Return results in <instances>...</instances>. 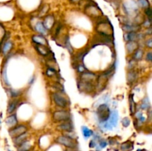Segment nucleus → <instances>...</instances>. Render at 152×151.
Listing matches in <instances>:
<instances>
[{"label": "nucleus", "instance_id": "obj_1", "mask_svg": "<svg viewBox=\"0 0 152 151\" xmlns=\"http://www.w3.org/2000/svg\"><path fill=\"white\" fill-rule=\"evenodd\" d=\"M96 33L99 34L101 36L107 37H111L112 38L113 33H114V30L111 24L109 21H102L99 22L96 27Z\"/></svg>", "mask_w": 152, "mask_h": 151}, {"label": "nucleus", "instance_id": "obj_2", "mask_svg": "<svg viewBox=\"0 0 152 151\" xmlns=\"http://www.w3.org/2000/svg\"><path fill=\"white\" fill-rule=\"evenodd\" d=\"M56 142L59 144L69 149H77L78 147V142H77V140L74 138L66 135L58 136L56 139Z\"/></svg>", "mask_w": 152, "mask_h": 151}, {"label": "nucleus", "instance_id": "obj_3", "mask_svg": "<svg viewBox=\"0 0 152 151\" xmlns=\"http://www.w3.org/2000/svg\"><path fill=\"white\" fill-rule=\"evenodd\" d=\"M111 109L107 103L101 104L96 109V115L100 123L108 121L111 115Z\"/></svg>", "mask_w": 152, "mask_h": 151}, {"label": "nucleus", "instance_id": "obj_4", "mask_svg": "<svg viewBox=\"0 0 152 151\" xmlns=\"http://www.w3.org/2000/svg\"><path fill=\"white\" fill-rule=\"evenodd\" d=\"M118 119H119V113L118 111L114 110L111 112V115H110L108 121H105V122H102V127L105 130H111L113 128L116 127L118 124Z\"/></svg>", "mask_w": 152, "mask_h": 151}, {"label": "nucleus", "instance_id": "obj_5", "mask_svg": "<svg viewBox=\"0 0 152 151\" xmlns=\"http://www.w3.org/2000/svg\"><path fill=\"white\" fill-rule=\"evenodd\" d=\"M52 118L55 122L60 123L62 121L71 120V114L66 110H58L53 113Z\"/></svg>", "mask_w": 152, "mask_h": 151}, {"label": "nucleus", "instance_id": "obj_6", "mask_svg": "<svg viewBox=\"0 0 152 151\" xmlns=\"http://www.w3.org/2000/svg\"><path fill=\"white\" fill-rule=\"evenodd\" d=\"M62 93H59V92H56L52 94V99L53 102H54L55 105L57 107L60 108H66L68 105V101Z\"/></svg>", "mask_w": 152, "mask_h": 151}, {"label": "nucleus", "instance_id": "obj_7", "mask_svg": "<svg viewBox=\"0 0 152 151\" xmlns=\"http://www.w3.org/2000/svg\"><path fill=\"white\" fill-rule=\"evenodd\" d=\"M26 132H28V127L25 124H16V126L11 127L8 130L9 135L12 139L17 137V136H20V135L23 134Z\"/></svg>", "mask_w": 152, "mask_h": 151}, {"label": "nucleus", "instance_id": "obj_8", "mask_svg": "<svg viewBox=\"0 0 152 151\" xmlns=\"http://www.w3.org/2000/svg\"><path fill=\"white\" fill-rule=\"evenodd\" d=\"M77 86L80 92H83L85 93H92L96 90L95 89V84L90 82H86V81L79 80L77 82Z\"/></svg>", "mask_w": 152, "mask_h": 151}, {"label": "nucleus", "instance_id": "obj_9", "mask_svg": "<svg viewBox=\"0 0 152 151\" xmlns=\"http://www.w3.org/2000/svg\"><path fill=\"white\" fill-rule=\"evenodd\" d=\"M97 77L98 76L96 73H94L90 72V71H86V72L83 73H80V80L96 84Z\"/></svg>", "mask_w": 152, "mask_h": 151}, {"label": "nucleus", "instance_id": "obj_10", "mask_svg": "<svg viewBox=\"0 0 152 151\" xmlns=\"http://www.w3.org/2000/svg\"><path fill=\"white\" fill-rule=\"evenodd\" d=\"M108 79L109 78L105 74L98 76L97 80H96V84H95V89L98 91H102L107 86Z\"/></svg>", "mask_w": 152, "mask_h": 151}, {"label": "nucleus", "instance_id": "obj_11", "mask_svg": "<svg viewBox=\"0 0 152 151\" xmlns=\"http://www.w3.org/2000/svg\"><path fill=\"white\" fill-rule=\"evenodd\" d=\"M145 37V35L143 33H137L136 32H129L126 33L123 36V38L126 42L128 41H137L138 40L143 39Z\"/></svg>", "mask_w": 152, "mask_h": 151}, {"label": "nucleus", "instance_id": "obj_12", "mask_svg": "<svg viewBox=\"0 0 152 151\" xmlns=\"http://www.w3.org/2000/svg\"><path fill=\"white\" fill-rule=\"evenodd\" d=\"M57 130H60L62 132H66V133H72L74 131V126L72 121L71 120L62 121L59 123V125L57 126Z\"/></svg>", "mask_w": 152, "mask_h": 151}, {"label": "nucleus", "instance_id": "obj_13", "mask_svg": "<svg viewBox=\"0 0 152 151\" xmlns=\"http://www.w3.org/2000/svg\"><path fill=\"white\" fill-rule=\"evenodd\" d=\"M86 13L91 17H99L101 13L99 7L94 4H90L86 7Z\"/></svg>", "mask_w": 152, "mask_h": 151}, {"label": "nucleus", "instance_id": "obj_14", "mask_svg": "<svg viewBox=\"0 0 152 151\" xmlns=\"http://www.w3.org/2000/svg\"><path fill=\"white\" fill-rule=\"evenodd\" d=\"M123 9H124V11L126 14L131 15L132 13H134L135 11H137L138 7L137 4H135L133 1H131L123 4Z\"/></svg>", "mask_w": 152, "mask_h": 151}, {"label": "nucleus", "instance_id": "obj_15", "mask_svg": "<svg viewBox=\"0 0 152 151\" xmlns=\"http://www.w3.org/2000/svg\"><path fill=\"white\" fill-rule=\"evenodd\" d=\"M42 24L47 30L49 31L50 29H52L55 24V19L54 17H53V16H52V15H48V16H45Z\"/></svg>", "mask_w": 152, "mask_h": 151}, {"label": "nucleus", "instance_id": "obj_16", "mask_svg": "<svg viewBox=\"0 0 152 151\" xmlns=\"http://www.w3.org/2000/svg\"><path fill=\"white\" fill-rule=\"evenodd\" d=\"M33 42L35 43L36 44H39V45H48L47 39L44 36L41 34H37V35H34L31 38Z\"/></svg>", "mask_w": 152, "mask_h": 151}, {"label": "nucleus", "instance_id": "obj_17", "mask_svg": "<svg viewBox=\"0 0 152 151\" xmlns=\"http://www.w3.org/2000/svg\"><path fill=\"white\" fill-rule=\"evenodd\" d=\"M35 49L37 53L42 56H48L51 53L50 49L46 45H39V44H36Z\"/></svg>", "mask_w": 152, "mask_h": 151}, {"label": "nucleus", "instance_id": "obj_18", "mask_svg": "<svg viewBox=\"0 0 152 151\" xmlns=\"http://www.w3.org/2000/svg\"><path fill=\"white\" fill-rule=\"evenodd\" d=\"M122 30H123L124 32L126 33H129V32H136L137 33L138 31L140 30L141 26L140 25H132V24H128V25H123L121 26Z\"/></svg>", "mask_w": 152, "mask_h": 151}, {"label": "nucleus", "instance_id": "obj_19", "mask_svg": "<svg viewBox=\"0 0 152 151\" xmlns=\"http://www.w3.org/2000/svg\"><path fill=\"white\" fill-rule=\"evenodd\" d=\"M139 47V43L137 41H128L126 44V50L129 54H132L136 50H137Z\"/></svg>", "mask_w": 152, "mask_h": 151}, {"label": "nucleus", "instance_id": "obj_20", "mask_svg": "<svg viewBox=\"0 0 152 151\" xmlns=\"http://www.w3.org/2000/svg\"><path fill=\"white\" fill-rule=\"evenodd\" d=\"M138 78V73L137 71L135 70H129L127 73V76H126V79L129 84H133L137 81Z\"/></svg>", "mask_w": 152, "mask_h": 151}, {"label": "nucleus", "instance_id": "obj_21", "mask_svg": "<svg viewBox=\"0 0 152 151\" xmlns=\"http://www.w3.org/2000/svg\"><path fill=\"white\" fill-rule=\"evenodd\" d=\"M5 123L7 124V126H8L10 128L13 127L14 126H16L18 123L17 117H16V114H10L9 116H7V118H6Z\"/></svg>", "mask_w": 152, "mask_h": 151}, {"label": "nucleus", "instance_id": "obj_22", "mask_svg": "<svg viewBox=\"0 0 152 151\" xmlns=\"http://www.w3.org/2000/svg\"><path fill=\"white\" fill-rule=\"evenodd\" d=\"M28 132L23 133V134L20 135V136H17V137H15L13 139V142L14 144V145L16 147H18L19 144H21L22 143H23L24 142H25L26 140H28Z\"/></svg>", "mask_w": 152, "mask_h": 151}, {"label": "nucleus", "instance_id": "obj_23", "mask_svg": "<svg viewBox=\"0 0 152 151\" xmlns=\"http://www.w3.org/2000/svg\"><path fill=\"white\" fill-rule=\"evenodd\" d=\"M134 142L131 140H128L120 144V150L121 151H132V150H134Z\"/></svg>", "mask_w": 152, "mask_h": 151}, {"label": "nucleus", "instance_id": "obj_24", "mask_svg": "<svg viewBox=\"0 0 152 151\" xmlns=\"http://www.w3.org/2000/svg\"><path fill=\"white\" fill-rule=\"evenodd\" d=\"M16 147H17V151H31L33 146L30 141L26 140Z\"/></svg>", "mask_w": 152, "mask_h": 151}, {"label": "nucleus", "instance_id": "obj_25", "mask_svg": "<svg viewBox=\"0 0 152 151\" xmlns=\"http://www.w3.org/2000/svg\"><path fill=\"white\" fill-rule=\"evenodd\" d=\"M34 30L41 35H47L48 33V30L45 29L42 22H37L36 23L35 26H34Z\"/></svg>", "mask_w": 152, "mask_h": 151}, {"label": "nucleus", "instance_id": "obj_26", "mask_svg": "<svg viewBox=\"0 0 152 151\" xmlns=\"http://www.w3.org/2000/svg\"><path fill=\"white\" fill-rule=\"evenodd\" d=\"M129 108H130V112L132 115L136 113L137 111V105L136 102H134V94H130L129 96Z\"/></svg>", "mask_w": 152, "mask_h": 151}, {"label": "nucleus", "instance_id": "obj_27", "mask_svg": "<svg viewBox=\"0 0 152 151\" xmlns=\"http://www.w3.org/2000/svg\"><path fill=\"white\" fill-rule=\"evenodd\" d=\"M132 59L135 60L136 62L138 61H141L144 56V50L142 49L138 48L137 50H135L133 53H132Z\"/></svg>", "mask_w": 152, "mask_h": 151}, {"label": "nucleus", "instance_id": "obj_28", "mask_svg": "<svg viewBox=\"0 0 152 151\" xmlns=\"http://www.w3.org/2000/svg\"><path fill=\"white\" fill-rule=\"evenodd\" d=\"M13 44L11 41H7L4 43V44L2 45V47H1V51H2V53L4 55H7L9 52L11 50V49L13 48Z\"/></svg>", "mask_w": 152, "mask_h": 151}, {"label": "nucleus", "instance_id": "obj_29", "mask_svg": "<svg viewBox=\"0 0 152 151\" xmlns=\"http://www.w3.org/2000/svg\"><path fill=\"white\" fill-rule=\"evenodd\" d=\"M140 107L142 110H148L151 107V104H150V101L148 97H145L141 102Z\"/></svg>", "mask_w": 152, "mask_h": 151}, {"label": "nucleus", "instance_id": "obj_30", "mask_svg": "<svg viewBox=\"0 0 152 151\" xmlns=\"http://www.w3.org/2000/svg\"><path fill=\"white\" fill-rule=\"evenodd\" d=\"M18 106V102L16 100H13L9 103L7 108V113L8 114H12L16 110Z\"/></svg>", "mask_w": 152, "mask_h": 151}, {"label": "nucleus", "instance_id": "obj_31", "mask_svg": "<svg viewBox=\"0 0 152 151\" xmlns=\"http://www.w3.org/2000/svg\"><path fill=\"white\" fill-rule=\"evenodd\" d=\"M134 115H135V117H136V119L137 120V121L140 123H140L141 124H143V123H145V121H146L147 117H145V115H143V113H142V112H141L140 110L136 111Z\"/></svg>", "mask_w": 152, "mask_h": 151}, {"label": "nucleus", "instance_id": "obj_32", "mask_svg": "<svg viewBox=\"0 0 152 151\" xmlns=\"http://www.w3.org/2000/svg\"><path fill=\"white\" fill-rule=\"evenodd\" d=\"M82 131H83V136H84V138L86 139H88V138H90L91 136H93L94 134L93 130L89 129L88 127H86V126H83V127H82Z\"/></svg>", "mask_w": 152, "mask_h": 151}, {"label": "nucleus", "instance_id": "obj_33", "mask_svg": "<svg viewBox=\"0 0 152 151\" xmlns=\"http://www.w3.org/2000/svg\"><path fill=\"white\" fill-rule=\"evenodd\" d=\"M45 75L47 76L49 78H52V77H54L57 75V70H56L55 69L51 68H48V67L47 70L45 71Z\"/></svg>", "mask_w": 152, "mask_h": 151}, {"label": "nucleus", "instance_id": "obj_34", "mask_svg": "<svg viewBox=\"0 0 152 151\" xmlns=\"http://www.w3.org/2000/svg\"><path fill=\"white\" fill-rule=\"evenodd\" d=\"M138 5L142 8H148L150 7V3L148 0H138Z\"/></svg>", "mask_w": 152, "mask_h": 151}, {"label": "nucleus", "instance_id": "obj_35", "mask_svg": "<svg viewBox=\"0 0 152 151\" xmlns=\"http://www.w3.org/2000/svg\"><path fill=\"white\" fill-rule=\"evenodd\" d=\"M53 88L55 89V90H56V91L59 92V93H64V87L63 85H62V84H60L59 82H58V81H56V82H55L54 84H53Z\"/></svg>", "mask_w": 152, "mask_h": 151}, {"label": "nucleus", "instance_id": "obj_36", "mask_svg": "<svg viewBox=\"0 0 152 151\" xmlns=\"http://www.w3.org/2000/svg\"><path fill=\"white\" fill-rule=\"evenodd\" d=\"M88 53V51H84V52H80V53H79L76 56V58H75V61L76 62H82V61L84 59V57L86 56V55L87 54V53Z\"/></svg>", "mask_w": 152, "mask_h": 151}, {"label": "nucleus", "instance_id": "obj_37", "mask_svg": "<svg viewBox=\"0 0 152 151\" xmlns=\"http://www.w3.org/2000/svg\"><path fill=\"white\" fill-rule=\"evenodd\" d=\"M76 64H77L75 67L76 70H77V71L79 73H83L86 72V68H85L83 64L82 63H76Z\"/></svg>", "mask_w": 152, "mask_h": 151}, {"label": "nucleus", "instance_id": "obj_38", "mask_svg": "<svg viewBox=\"0 0 152 151\" xmlns=\"http://www.w3.org/2000/svg\"><path fill=\"white\" fill-rule=\"evenodd\" d=\"M108 145V142H107L106 140L105 139H100L99 141H98L97 147H99V149H103V148H105Z\"/></svg>", "mask_w": 152, "mask_h": 151}, {"label": "nucleus", "instance_id": "obj_39", "mask_svg": "<svg viewBox=\"0 0 152 151\" xmlns=\"http://www.w3.org/2000/svg\"><path fill=\"white\" fill-rule=\"evenodd\" d=\"M121 123H122V125H123L124 127H129V125H130L131 124L130 118H129V117H125V118H123V119H122Z\"/></svg>", "mask_w": 152, "mask_h": 151}, {"label": "nucleus", "instance_id": "obj_40", "mask_svg": "<svg viewBox=\"0 0 152 151\" xmlns=\"http://www.w3.org/2000/svg\"><path fill=\"white\" fill-rule=\"evenodd\" d=\"M5 35H6V33H5V30H4V28H3L2 25L0 24V41H1V42H2L3 40L4 39Z\"/></svg>", "mask_w": 152, "mask_h": 151}, {"label": "nucleus", "instance_id": "obj_41", "mask_svg": "<svg viewBox=\"0 0 152 151\" xmlns=\"http://www.w3.org/2000/svg\"><path fill=\"white\" fill-rule=\"evenodd\" d=\"M136 61L134 60L133 59H131L130 61L128 63V68H129V70H134L135 65H136Z\"/></svg>", "mask_w": 152, "mask_h": 151}, {"label": "nucleus", "instance_id": "obj_42", "mask_svg": "<svg viewBox=\"0 0 152 151\" xmlns=\"http://www.w3.org/2000/svg\"><path fill=\"white\" fill-rule=\"evenodd\" d=\"M2 80L3 82H4V84H7L8 85V80H7V75H6V68L4 67V68H3V71H2Z\"/></svg>", "mask_w": 152, "mask_h": 151}, {"label": "nucleus", "instance_id": "obj_43", "mask_svg": "<svg viewBox=\"0 0 152 151\" xmlns=\"http://www.w3.org/2000/svg\"><path fill=\"white\" fill-rule=\"evenodd\" d=\"M151 19H145L144 20V22H142V25H143V26L145 27V28H151Z\"/></svg>", "mask_w": 152, "mask_h": 151}, {"label": "nucleus", "instance_id": "obj_44", "mask_svg": "<svg viewBox=\"0 0 152 151\" xmlns=\"http://www.w3.org/2000/svg\"><path fill=\"white\" fill-rule=\"evenodd\" d=\"M145 15H146L147 19H151V13H152L151 7H148V8H145Z\"/></svg>", "mask_w": 152, "mask_h": 151}, {"label": "nucleus", "instance_id": "obj_45", "mask_svg": "<svg viewBox=\"0 0 152 151\" xmlns=\"http://www.w3.org/2000/svg\"><path fill=\"white\" fill-rule=\"evenodd\" d=\"M145 47H148V49H151L152 48V38H148V39L145 40Z\"/></svg>", "mask_w": 152, "mask_h": 151}, {"label": "nucleus", "instance_id": "obj_46", "mask_svg": "<svg viewBox=\"0 0 152 151\" xmlns=\"http://www.w3.org/2000/svg\"><path fill=\"white\" fill-rule=\"evenodd\" d=\"M20 94H21L20 92L17 91V90H10V95L12 96V97H17V96H19Z\"/></svg>", "mask_w": 152, "mask_h": 151}, {"label": "nucleus", "instance_id": "obj_47", "mask_svg": "<svg viewBox=\"0 0 152 151\" xmlns=\"http://www.w3.org/2000/svg\"><path fill=\"white\" fill-rule=\"evenodd\" d=\"M48 9H49L48 6L45 5L44 7H42V10H40V13H39L40 16H43V15L45 14V13L48 11Z\"/></svg>", "mask_w": 152, "mask_h": 151}, {"label": "nucleus", "instance_id": "obj_48", "mask_svg": "<svg viewBox=\"0 0 152 151\" xmlns=\"http://www.w3.org/2000/svg\"><path fill=\"white\" fill-rule=\"evenodd\" d=\"M145 60L148 62H152V52L148 51L145 55Z\"/></svg>", "mask_w": 152, "mask_h": 151}, {"label": "nucleus", "instance_id": "obj_49", "mask_svg": "<svg viewBox=\"0 0 152 151\" xmlns=\"http://www.w3.org/2000/svg\"><path fill=\"white\" fill-rule=\"evenodd\" d=\"M96 146H97V142H96V141L94 140V139H92L90 142V143H89L90 148H95L96 147Z\"/></svg>", "mask_w": 152, "mask_h": 151}, {"label": "nucleus", "instance_id": "obj_50", "mask_svg": "<svg viewBox=\"0 0 152 151\" xmlns=\"http://www.w3.org/2000/svg\"><path fill=\"white\" fill-rule=\"evenodd\" d=\"M151 28H146V30H145V35L146 36L147 35H151Z\"/></svg>", "mask_w": 152, "mask_h": 151}, {"label": "nucleus", "instance_id": "obj_51", "mask_svg": "<svg viewBox=\"0 0 152 151\" xmlns=\"http://www.w3.org/2000/svg\"><path fill=\"white\" fill-rule=\"evenodd\" d=\"M65 151H80L77 149H69V148H67Z\"/></svg>", "mask_w": 152, "mask_h": 151}, {"label": "nucleus", "instance_id": "obj_52", "mask_svg": "<svg viewBox=\"0 0 152 151\" xmlns=\"http://www.w3.org/2000/svg\"><path fill=\"white\" fill-rule=\"evenodd\" d=\"M72 2H74V3H77V2H80V1H82V0H71Z\"/></svg>", "mask_w": 152, "mask_h": 151}, {"label": "nucleus", "instance_id": "obj_53", "mask_svg": "<svg viewBox=\"0 0 152 151\" xmlns=\"http://www.w3.org/2000/svg\"><path fill=\"white\" fill-rule=\"evenodd\" d=\"M136 151H148V150H146L145 149H138V150H137Z\"/></svg>", "mask_w": 152, "mask_h": 151}, {"label": "nucleus", "instance_id": "obj_54", "mask_svg": "<svg viewBox=\"0 0 152 151\" xmlns=\"http://www.w3.org/2000/svg\"><path fill=\"white\" fill-rule=\"evenodd\" d=\"M105 1H108V2H111V1H112V0H105Z\"/></svg>", "mask_w": 152, "mask_h": 151}, {"label": "nucleus", "instance_id": "obj_55", "mask_svg": "<svg viewBox=\"0 0 152 151\" xmlns=\"http://www.w3.org/2000/svg\"><path fill=\"white\" fill-rule=\"evenodd\" d=\"M7 151H11V150H10V149H8V150H7Z\"/></svg>", "mask_w": 152, "mask_h": 151}]
</instances>
